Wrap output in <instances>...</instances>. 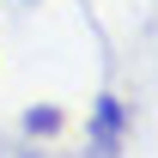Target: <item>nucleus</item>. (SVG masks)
<instances>
[{"mask_svg":"<svg viewBox=\"0 0 158 158\" xmlns=\"http://www.w3.org/2000/svg\"><path fill=\"white\" fill-rule=\"evenodd\" d=\"M61 122H67V116H61L55 103H43V110H31V116H24V128H31V134H61Z\"/></svg>","mask_w":158,"mask_h":158,"instance_id":"2","label":"nucleus"},{"mask_svg":"<svg viewBox=\"0 0 158 158\" xmlns=\"http://www.w3.org/2000/svg\"><path fill=\"white\" fill-rule=\"evenodd\" d=\"M122 140H128V103L103 91L91 103V158H122Z\"/></svg>","mask_w":158,"mask_h":158,"instance_id":"1","label":"nucleus"}]
</instances>
